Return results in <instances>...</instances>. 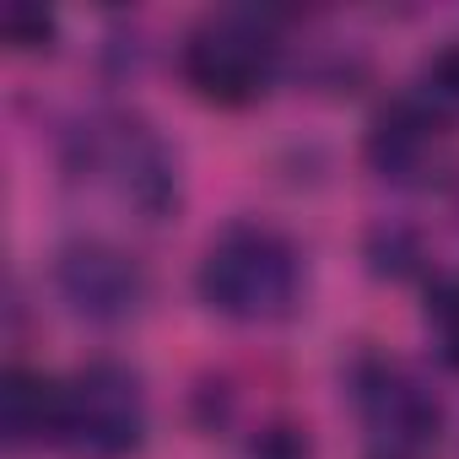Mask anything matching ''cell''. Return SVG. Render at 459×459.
<instances>
[{
    "label": "cell",
    "mask_w": 459,
    "mask_h": 459,
    "mask_svg": "<svg viewBox=\"0 0 459 459\" xmlns=\"http://www.w3.org/2000/svg\"><path fill=\"white\" fill-rule=\"evenodd\" d=\"M427 335H432L437 357L459 373V271H443L427 287Z\"/></svg>",
    "instance_id": "obj_9"
},
{
    "label": "cell",
    "mask_w": 459,
    "mask_h": 459,
    "mask_svg": "<svg viewBox=\"0 0 459 459\" xmlns=\"http://www.w3.org/2000/svg\"><path fill=\"white\" fill-rule=\"evenodd\" d=\"M244 459H314V448H308V432H303L298 421L276 416V421H265V427L244 443Z\"/></svg>",
    "instance_id": "obj_12"
},
{
    "label": "cell",
    "mask_w": 459,
    "mask_h": 459,
    "mask_svg": "<svg viewBox=\"0 0 459 459\" xmlns=\"http://www.w3.org/2000/svg\"><path fill=\"white\" fill-rule=\"evenodd\" d=\"M195 292L221 319L276 325L303 298V255L271 221H227L195 265Z\"/></svg>",
    "instance_id": "obj_1"
},
{
    "label": "cell",
    "mask_w": 459,
    "mask_h": 459,
    "mask_svg": "<svg viewBox=\"0 0 459 459\" xmlns=\"http://www.w3.org/2000/svg\"><path fill=\"white\" fill-rule=\"evenodd\" d=\"M0 432L12 448H60L65 432V378H49L39 368H6L0 378Z\"/></svg>",
    "instance_id": "obj_8"
},
{
    "label": "cell",
    "mask_w": 459,
    "mask_h": 459,
    "mask_svg": "<svg viewBox=\"0 0 459 459\" xmlns=\"http://www.w3.org/2000/svg\"><path fill=\"white\" fill-rule=\"evenodd\" d=\"M0 33H6V44H12V49L39 55V49H49V44H55V17H49L44 6L12 0V6L0 12Z\"/></svg>",
    "instance_id": "obj_11"
},
{
    "label": "cell",
    "mask_w": 459,
    "mask_h": 459,
    "mask_svg": "<svg viewBox=\"0 0 459 459\" xmlns=\"http://www.w3.org/2000/svg\"><path fill=\"white\" fill-rule=\"evenodd\" d=\"M178 71L200 103L249 108L281 76V39L260 12H211L184 33Z\"/></svg>",
    "instance_id": "obj_3"
},
{
    "label": "cell",
    "mask_w": 459,
    "mask_h": 459,
    "mask_svg": "<svg viewBox=\"0 0 459 459\" xmlns=\"http://www.w3.org/2000/svg\"><path fill=\"white\" fill-rule=\"evenodd\" d=\"M443 125L448 119H459V39L454 44H443L427 65H421V76H416V87H411Z\"/></svg>",
    "instance_id": "obj_10"
},
{
    "label": "cell",
    "mask_w": 459,
    "mask_h": 459,
    "mask_svg": "<svg viewBox=\"0 0 459 459\" xmlns=\"http://www.w3.org/2000/svg\"><path fill=\"white\" fill-rule=\"evenodd\" d=\"M152 432L146 384L135 368L98 357L65 378V432L60 448L76 459H130Z\"/></svg>",
    "instance_id": "obj_5"
},
{
    "label": "cell",
    "mask_w": 459,
    "mask_h": 459,
    "mask_svg": "<svg viewBox=\"0 0 459 459\" xmlns=\"http://www.w3.org/2000/svg\"><path fill=\"white\" fill-rule=\"evenodd\" d=\"M346 394L368 437V459H427L443 427L437 394L416 368L384 351H357L346 368Z\"/></svg>",
    "instance_id": "obj_4"
},
{
    "label": "cell",
    "mask_w": 459,
    "mask_h": 459,
    "mask_svg": "<svg viewBox=\"0 0 459 459\" xmlns=\"http://www.w3.org/2000/svg\"><path fill=\"white\" fill-rule=\"evenodd\" d=\"M55 292L87 325H130L146 308L152 281L130 249L108 238H71L55 249Z\"/></svg>",
    "instance_id": "obj_6"
},
{
    "label": "cell",
    "mask_w": 459,
    "mask_h": 459,
    "mask_svg": "<svg viewBox=\"0 0 459 459\" xmlns=\"http://www.w3.org/2000/svg\"><path fill=\"white\" fill-rule=\"evenodd\" d=\"M71 168L103 184L141 221L178 211V157L141 114H98L71 135Z\"/></svg>",
    "instance_id": "obj_2"
},
{
    "label": "cell",
    "mask_w": 459,
    "mask_h": 459,
    "mask_svg": "<svg viewBox=\"0 0 459 459\" xmlns=\"http://www.w3.org/2000/svg\"><path fill=\"white\" fill-rule=\"evenodd\" d=\"M437 152H443V119L416 92L384 103L373 114V125H368V162L389 184H421V178H432Z\"/></svg>",
    "instance_id": "obj_7"
}]
</instances>
